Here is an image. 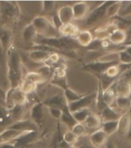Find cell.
Wrapping results in <instances>:
<instances>
[{
	"label": "cell",
	"mask_w": 131,
	"mask_h": 148,
	"mask_svg": "<svg viewBox=\"0 0 131 148\" xmlns=\"http://www.w3.org/2000/svg\"><path fill=\"white\" fill-rule=\"evenodd\" d=\"M5 64L7 68V77L10 88L20 86L22 81V62L20 55L15 48L12 47L6 53Z\"/></svg>",
	"instance_id": "cell-1"
},
{
	"label": "cell",
	"mask_w": 131,
	"mask_h": 148,
	"mask_svg": "<svg viewBox=\"0 0 131 148\" xmlns=\"http://www.w3.org/2000/svg\"><path fill=\"white\" fill-rule=\"evenodd\" d=\"M31 23L36 29L38 36L44 38L59 37L58 30L54 26L52 22H51L45 16L35 17Z\"/></svg>",
	"instance_id": "cell-2"
},
{
	"label": "cell",
	"mask_w": 131,
	"mask_h": 148,
	"mask_svg": "<svg viewBox=\"0 0 131 148\" xmlns=\"http://www.w3.org/2000/svg\"><path fill=\"white\" fill-rule=\"evenodd\" d=\"M27 103L26 94L20 88V87L16 88H10L5 93V107L7 109H12L16 105L24 106Z\"/></svg>",
	"instance_id": "cell-3"
},
{
	"label": "cell",
	"mask_w": 131,
	"mask_h": 148,
	"mask_svg": "<svg viewBox=\"0 0 131 148\" xmlns=\"http://www.w3.org/2000/svg\"><path fill=\"white\" fill-rule=\"evenodd\" d=\"M0 9L2 17L12 21H18L20 16V9L16 2L2 1L0 2Z\"/></svg>",
	"instance_id": "cell-4"
},
{
	"label": "cell",
	"mask_w": 131,
	"mask_h": 148,
	"mask_svg": "<svg viewBox=\"0 0 131 148\" xmlns=\"http://www.w3.org/2000/svg\"><path fill=\"white\" fill-rule=\"evenodd\" d=\"M31 131H20L7 127L5 130L0 132V144L11 143L12 141L15 142L19 137Z\"/></svg>",
	"instance_id": "cell-5"
},
{
	"label": "cell",
	"mask_w": 131,
	"mask_h": 148,
	"mask_svg": "<svg viewBox=\"0 0 131 148\" xmlns=\"http://www.w3.org/2000/svg\"><path fill=\"white\" fill-rule=\"evenodd\" d=\"M52 51L48 49H35L29 51V57L35 63H45L51 56Z\"/></svg>",
	"instance_id": "cell-6"
},
{
	"label": "cell",
	"mask_w": 131,
	"mask_h": 148,
	"mask_svg": "<svg viewBox=\"0 0 131 148\" xmlns=\"http://www.w3.org/2000/svg\"><path fill=\"white\" fill-rule=\"evenodd\" d=\"M42 103L44 106H46L48 108H55L60 109L62 111L68 108V102L65 99V96L60 95H55L53 97L45 100Z\"/></svg>",
	"instance_id": "cell-7"
},
{
	"label": "cell",
	"mask_w": 131,
	"mask_h": 148,
	"mask_svg": "<svg viewBox=\"0 0 131 148\" xmlns=\"http://www.w3.org/2000/svg\"><path fill=\"white\" fill-rule=\"evenodd\" d=\"M9 128L20 131H37V124L31 120H18L8 127Z\"/></svg>",
	"instance_id": "cell-8"
},
{
	"label": "cell",
	"mask_w": 131,
	"mask_h": 148,
	"mask_svg": "<svg viewBox=\"0 0 131 148\" xmlns=\"http://www.w3.org/2000/svg\"><path fill=\"white\" fill-rule=\"evenodd\" d=\"M12 40H13V35L11 30L5 28L0 29V44L2 45V49L5 53L8 52L9 49L12 47Z\"/></svg>",
	"instance_id": "cell-9"
},
{
	"label": "cell",
	"mask_w": 131,
	"mask_h": 148,
	"mask_svg": "<svg viewBox=\"0 0 131 148\" xmlns=\"http://www.w3.org/2000/svg\"><path fill=\"white\" fill-rule=\"evenodd\" d=\"M38 36V34L33 26L31 23H29L25 27L22 32V39L26 43H31V44H35L36 42V39Z\"/></svg>",
	"instance_id": "cell-10"
},
{
	"label": "cell",
	"mask_w": 131,
	"mask_h": 148,
	"mask_svg": "<svg viewBox=\"0 0 131 148\" xmlns=\"http://www.w3.org/2000/svg\"><path fill=\"white\" fill-rule=\"evenodd\" d=\"M44 104L42 102H37L33 104L31 107V111H30V116H31V121L35 124H38L41 122L44 118Z\"/></svg>",
	"instance_id": "cell-11"
},
{
	"label": "cell",
	"mask_w": 131,
	"mask_h": 148,
	"mask_svg": "<svg viewBox=\"0 0 131 148\" xmlns=\"http://www.w3.org/2000/svg\"><path fill=\"white\" fill-rule=\"evenodd\" d=\"M92 97L93 96H87V97H82L80 99L77 100L75 101L71 102L68 104V108L69 111L72 114L74 112L84 109L86 106H87L92 101Z\"/></svg>",
	"instance_id": "cell-12"
},
{
	"label": "cell",
	"mask_w": 131,
	"mask_h": 148,
	"mask_svg": "<svg viewBox=\"0 0 131 148\" xmlns=\"http://www.w3.org/2000/svg\"><path fill=\"white\" fill-rule=\"evenodd\" d=\"M58 16L63 25L68 24L71 19L74 18V14L72 8L70 6L61 7L58 12Z\"/></svg>",
	"instance_id": "cell-13"
},
{
	"label": "cell",
	"mask_w": 131,
	"mask_h": 148,
	"mask_svg": "<svg viewBox=\"0 0 131 148\" xmlns=\"http://www.w3.org/2000/svg\"><path fill=\"white\" fill-rule=\"evenodd\" d=\"M13 123V119L9 109L5 107H0V126L11 125Z\"/></svg>",
	"instance_id": "cell-14"
},
{
	"label": "cell",
	"mask_w": 131,
	"mask_h": 148,
	"mask_svg": "<svg viewBox=\"0 0 131 148\" xmlns=\"http://www.w3.org/2000/svg\"><path fill=\"white\" fill-rule=\"evenodd\" d=\"M111 4H112V2H106V3H104V4L102 6H100V8H98V9H97L96 10H94V11L91 13V16H89V18L88 19H87V24H91L92 22L97 21L98 18H100L105 12L106 9Z\"/></svg>",
	"instance_id": "cell-15"
},
{
	"label": "cell",
	"mask_w": 131,
	"mask_h": 148,
	"mask_svg": "<svg viewBox=\"0 0 131 148\" xmlns=\"http://www.w3.org/2000/svg\"><path fill=\"white\" fill-rule=\"evenodd\" d=\"M24 78L29 80V81L31 82L34 84H37V85L44 82V80H45L44 76L42 74L38 73V72H34V71L27 74L24 77Z\"/></svg>",
	"instance_id": "cell-16"
},
{
	"label": "cell",
	"mask_w": 131,
	"mask_h": 148,
	"mask_svg": "<svg viewBox=\"0 0 131 148\" xmlns=\"http://www.w3.org/2000/svg\"><path fill=\"white\" fill-rule=\"evenodd\" d=\"M61 120L62 121L64 124H65L69 127H73L77 123V121L74 120V118L71 114V113L69 111L68 108L63 111L62 115L61 117Z\"/></svg>",
	"instance_id": "cell-17"
},
{
	"label": "cell",
	"mask_w": 131,
	"mask_h": 148,
	"mask_svg": "<svg viewBox=\"0 0 131 148\" xmlns=\"http://www.w3.org/2000/svg\"><path fill=\"white\" fill-rule=\"evenodd\" d=\"M72 10H73L74 18H80L85 15L87 11V7L85 3L80 2L74 5L72 8Z\"/></svg>",
	"instance_id": "cell-18"
},
{
	"label": "cell",
	"mask_w": 131,
	"mask_h": 148,
	"mask_svg": "<svg viewBox=\"0 0 131 148\" xmlns=\"http://www.w3.org/2000/svg\"><path fill=\"white\" fill-rule=\"evenodd\" d=\"M89 111L87 109H81V110H79V111H76V112L72 113L71 114L73 116V117L74 118L76 121L78 122H81L83 121H85L87 117L88 116Z\"/></svg>",
	"instance_id": "cell-19"
},
{
	"label": "cell",
	"mask_w": 131,
	"mask_h": 148,
	"mask_svg": "<svg viewBox=\"0 0 131 148\" xmlns=\"http://www.w3.org/2000/svg\"><path fill=\"white\" fill-rule=\"evenodd\" d=\"M24 109H25V105L24 106H21V105H16L14 106L12 109L9 110L10 113H11L12 117V119L16 120L20 118L24 113Z\"/></svg>",
	"instance_id": "cell-20"
},
{
	"label": "cell",
	"mask_w": 131,
	"mask_h": 148,
	"mask_svg": "<svg viewBox=\"0 0 131 148\" xmlns=\"http://www.w3.org/2000/svg\"><path fill=\"white\" fill-rule=\"evenodd\" d=\"M65 97L66 99L67 102L68 101L69 103L71 102H74L77 101V100L80 99L81 97L78 94H76L74 91L69 88H65Z\"/></svg>",
	"instance_id": "cell-21"
},
{
	"label": "cell",
	"mask_w": 131,
	"mask_h": 148,
	"mask_svg": "<svg viewBox=\"0 0 131 148\" xmlns=\"http://www.w3.org/2000/svg\"><path fill=\"white\" fill-rule=\"evenodd\" d=\"M113 64V63H112V62H109V63H93V64H89L87 67L95 71H102L107 68H109Z\"/></svg>",
	"instance_id": "cell-22"
},
{
	"label": "cell",
	"mask_w": 131,
	"mask_h": 148,
	"mask_svg": "<svg viewBox=\"0 0 131 148\" xmlns=\"http://www.w3.org/2000/svg\"><path fill=\"white\" fill-rule=\"evenodd\" d=\"M91 140L95 146H100L104 142V135L100 133H97L91 137Z\"/></svg>",
	"instance_id": "cell-23"
},
{
	"label": "cell",
	"mask_w": 131,
	"mask_h": 148,
	"mask_svg": "<svg viewBox=\"0 0 131 148\" xmlns=\"http://www.w3.org/2000/svg\"><path fill=\"white\" fill-rule=\"evenodd\" d=\"M63 139L64 141L66 142L68 144H74L77 140V136L73 132H68L64 135Z\"/></svg>",
	"instance_id": "cell-24"
},
{
	"label": "cell",
	"mask_w": 131,
	"mask_h": 148,
	"mask_svg": "<svg viewBox=\"0 0 131 148\" xmlns=\"http://www.w3.org/2000/svg\"><path fill=\"white\" fill-rule=\"evenodd\" d=\"M55 2L53 1H44L42 2V9L44 12H51L55 8Z\"/></svg>",
	"instance_id": "cell-25"
},
{
	"label": "cell",
	"mask_w": 131,
	"mask_h": 148,
	"mask_svg": "<svg viewBox=\"0 0 131 148\" xmlns=\"http://www.w3.org/2000/svg\"><path fill=\"white\" fill-rule=\"evenodd\" d=\"M48 110L51 116L55 117V118H56V119L61 118V115H62L63 111L61 110H60V109L55 108H48Z\"/></svg>",
	"instance_id": "cell-26"
},
{
	"label": "cell",
	"mask_w": 131,
	"mask_h": 148,
	"mask_svg": "<svg viewBox=\"0 0 131 148\" xmlns=\"http://www.w3.org/2000/svg\"><path fill=\"white\" fill-rule=\"evenodd\" d=\"M116 125H117V123H113V122L107 123V124L104 125V130L108 133L111 132V131H113L114 127H116Z\"/></svg>",
	"instance_id": "cell-27"
},
{
	"label": "cell",
	"mask_w": 131,
	"mask_h": 148,
	"mask_svg": "<svg viewBox=\"0 0 131 148\" xmlns=\"http://www.w3.org/2000/svg\"><path fill=\"white\" fill-rule=\"evenodd\" d=\"M5 53L3 51L2 45L0 44V65H4L5 60Z\"/></svg>",
	"instance_id": "cell-28"
},
{
	"label": "cell",
	"mask_w": 131,
	"mask_h": 148,
	"mask_svg": "<svg viewBox=\"0 0 131 148\" xmlns=\"http://www.w3.org/2000/svg\"><path fill=\"white\" fill-rule=\"evenodd\" d=\"M5 93L0 88V107H5Z\"/></svg>",
	"instance_id": "cell-29"
},
{
	"label": "cell",
	"mask_w": 131,
	"mask_h": 148,
	"mask_svg": "<svg viewBox=\"0 0 131 148\" xmlns=\"http://www.w3.org/2000/svg\"><path fill=\"white\" fill-rule=\"evenodd\" d=\"M0 148H20L16 146L14 144L12 143H7V144H0Z\"/></svg>",
	"instance_id": "cell-30"
},
{
	"label": "cell",
	"mask_w": 131,
	"mask_h": 148,
	"mask_svg": "<svg viewBox=\"0 0 131 148\" xmlns=\"http://www.w3.org/2000/svg\"><path fill=\"white\" fill-rule=\"evenodd\" d=\"M106 148H114V147H113V145L112 144V143H111V142H109L108 144L107 145V147Z\"/></svg>",
	"instance_id": "cell-31"
},
{
	"label": "cell",
	"mask_w": 131,
	"mask_h": 148,
	"mask_svg": "<svg viewBox=\"0 0 131 148\" xmlns=\"http://www.w3.org/2000/svg\"><path fill=\"white\" fill-rule=\"evenodd\" d=\"M2 18V13H1V9H0V21H1Z\"/></svg>",
	"instance_id": "cell-32"
},
{
	"label": "cell",
	"mask_w": 131,
	"mask_h": 148,
	"mask_svg": "<svg viewBox=\"0 0 131 148\" xmlns=\"http://www.w3.org/2000/svg\"><path fill=\"white\" fill-rule=\"evenodd\" d=\"M128 51H129L130 53L131 54V48H130V49H128Z\"/></svg>",
	"instance_id": "cell-33"
},
{
	"label": "cell",
	"mask_w": 131,
	"mask_h": 148,
	"mask_svg": "<svg viewBox=\"0 0 131 148\" xmlns=\"http://www.w3.org/2000/svg\"><path fill=\"white\" fill-rule=\"evenodd\" d=\"M86 148H91V147H86Z\"/></svg>",
	"instance_id": "cell-34"
}]
</instances>
